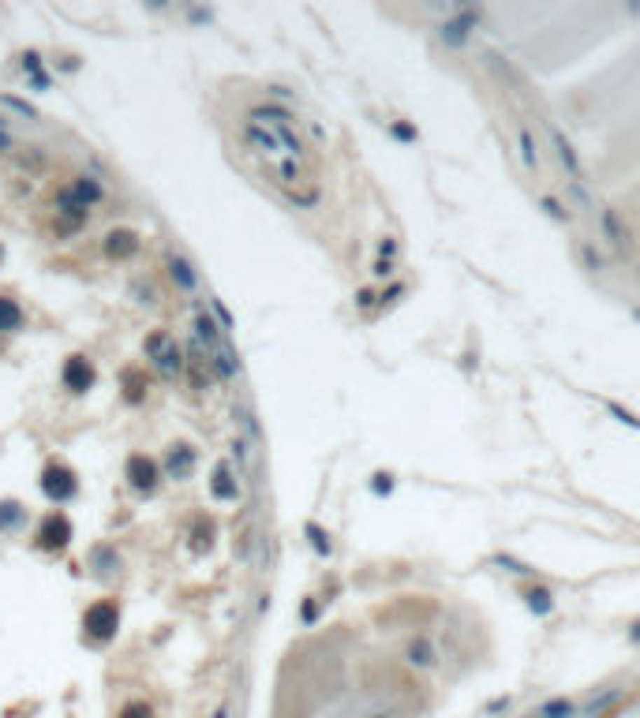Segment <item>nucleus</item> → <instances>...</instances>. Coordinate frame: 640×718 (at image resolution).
<instances>
[{
    "mask_svg": "<svg viewBox=\"0 0 640 718\" xmlns=\"http://www.w3.org/2000/svg\"><path fill=\"white\" fill-rule=\"evenodd\" d=\"M244 143L263 165L270 183L296 206L319 202V180H314V157L303 135L296 132L292 116L277 105H258L244 116Z\"/></svg>",
    "mask_w": 640,
    "mask_h": 718,
    "instance_id": "1",
    "label": "nucleus"
},
{
    "mask_svg": "<svg viewBox=\"0 0 640 718\" xmlns=\"http://www.w3.org/2000/svg\"><path fill=\"white\" fill-rule=\"evenodd\" d=\"M195 344H199L202 359L210 363V371L218 378H236L240 371V359H236L232 344H229V333L221 330V322L214 318L210 307H195Z\"/></svg>",
    "mask_w": 640,
    "mask_h": 718,
    "instance_id": "2",
    "label": "nucleus"
},
{
    "mask_svg": "<svg viewBox=\"0 0 640 718\" xmlns=\"http://www.w3.org/2000/svg\"><path fill=\"white\" fill-rule=\"evenodd\" d=\"M146 359H150V367L165 378V382H172V378H180L183 374V352H180V344H176V337L165 333V330H154L146 337Z\"/></svg>",
    "mask_w": 640,
    "mask_h": 718,
    "instance_id": "3",
    "label": "nucleus"
},
{
    "mask_svg": "<svg viewBox=\"0 0 640 718\" xmlns=\"http://www.w3.org/2000/svg\"><path fill=\"white\" fill-rule=\"evenodd\" d=\"M116 628H120V606L113 598H97L94 606H86V614H83V636L86 640L105 644V640L116 636Z\"/></svg>",
    "mask_w": 640,
    "mask_h": 718,
    "instance_id": "4",
    "label": "nucleus"
},
{
    "mask_svg": "<svg viewBox=\"0 0 640 718\" xmlns=\"http://www.w3.org/2000/svg\"><path fill=\"white\" fill-rule=\"evenodd\" d=\"M41 491H46V498H53V502H68V498H75V491H79V483H75V472L71 467H64V464H49L46 472H41Z\"/></svg>",
    "mask_w": 640,
    "mask_h": 718,
    "instance_id": "5",
    "label": "nucleus"
},
{
    "mask_svg": "<svg viewBox=\"0 0 640 718\" xmlns=\"http://www.w3.org/2000/svg\"><path fill=\"white\" fill-rule=\"evenodd\" d=\"M124 475H127V483H132V491L139 494H154L158 491V464L150 460V456L143 453H135V456H127V467H124Z\"/></svg>",
    "mask_w": 640,
    "mask_h": 718,
    "instance_id": "6",
    "label": "nucleus"
},
{
    "mask_svg": "<svg viewBox=\"0 0 640 718\" xmlns=\"http://www.w3.org/2000/svg\"><path fill=\"white\" fill-rule=\"evenodd\" d=\"M71 542V520L64 513H49L38 528V547L41 550H64Z\"/></svg>",
    "mask_w": 640,
    "mask_h": 718,
    "instance_id": "7",
    "label": "nucleus"
},
{
    "mask_svg": "<svg viewBox=\"0 0 640 718\" xmlns=\"http://www.w3.org/2000/svg\"><path fill=\"white\" fill-rule=\"evenodd\" d=\"M60 382H64V389H71V393H86V389L94 386L90 359H86V356H71L68 363H64V371H60Z\"/></svg>",
    "mask_w": 640,
    "mask_h": 718,
    "instance_id": "8",
    "label": "nucleus"
},
{
    "mask_svg": "<svg viewBox=\"0 0 640 718\" xmlns=\"http://www.w3.org/2000/svg\"><path fill=\"white\" fill-rule=\"evenodd\" d=\"M139 251V236L132 228H113L109 236H105V255L109 258H132Z\"/></svg>",
    "mask_w": 640,
    "mask_h": 718,
    "instance_id": "9",
    "label": "nucleus"
},
{
    "mask_svg": "<svg viewBox=\"0 0 640 718\" xmlns=\"http://www.w3.org/2000/svg\"><path fill=\"white\" fill-rule=\"evenodd\" d=\"M210 491H214V498H221V502H236V498H240V483H236V475H232L229 464H218V467H214Z\"/></svg>",
    "mask_w": 640,
    "mask_h": 718,
    "instance_id": "10",
    "label": "nucleus"
},
{
    "mask_svg": "<svg viewBox=\"0 0 640 718\" xmlns=\"http://www.w3.org/2000/svg\"><path fill=\"white\" fill-rule=\"evenodd\" d=\"M165 467H169V479H188L195 472V453L191 445H172L169 456H165Z\"/></svg>",
    "mask_w": 640,
    "mask_h": 718,
    "instance_id": "11",
    "label": "nucleus"
},
{
    "mask_svg": "<svg viewBox=\"0 0 640 718\" xmlns=\"http://www.w3.org/2000/svg\"><path fill=\"white\" fill-rule=\"evenodd\" d=\"M405 659H408L416 670H431V666L438 662V651H435V644H431V640H412V644L405 647Z\"/></svg>",
    "mask_w": 640,
    "mask_h": 718,
    "instance_id": "12",
    "label": "nucleus"
},
{
    "mask_svg": "<svg viewBox=\"0 0 640 718\" xmlns=\"http://www.w3.org/2000/svg\"><path fill=\"white\" fill-rule=\"evenodd\" d=\"M169 277L176 281L183 292H191L195 285H199V277H195V269H191V262H188L183 255H172V258H169Z\"/></svg>",
    "mask_w": 640,
    "mask_h": 718,
    "instance_id": "13",
    "label": "nucleus"
},
{
    "mask_svg": "<svg viewBox=\"0 0 640 718\" xmlns=\"http://www.w3.org/2000/svg\"><path fill=\"white\" fill-rule=\"evenodd\" d=\"M23 325V307L12 296H0V333H15Z\"/></svg>",
    "mask_w": 640,
    "mask_h": 718,
    "instance_id": "14",
    "label": "nucleus"
},
{
    "mask_svg": "<svg viewBox=\"0 0 640 718\" xmlns=\"http://www.w3.org/2000/svg\"><path fill=\"white\" fill-rule=\"evenodd\" d=\"M550 143H555V154L562 157V165H566V172H569L573 180H577V176H580V169H577V161H573V150H569L566 139H562L558 127H550ZM577 183H580V180H577Z\"/></svg>",
    "mask_w": 640,
    "mask_h": 718,
    "instance_id": "15",
    "label": "nucleus"
},
{
    "mask_svg": "<svg viewBox=\"0 0 640 718\" xmlns=\"http://www.w3.org/2000/svg\"><path fill=\"white\" fill-rule=\"evenodd\" d=\"M90 561L97 565V569H94L97 576H113V569H120V558H116L113 550H105V547H97V550L90 554Z\"/></svg>",
    "mask_w": 640,
    "mask_h": 718,
    "instance_id": "16",
    "label": "nucleus"
},
{
    "mask_svg": "<svg viewBox=\"0 0 640 718\" xmlns=\"http://www.w3.org/2000/svg\"><path fill=\"white\" fill-rule=\"evenodd\" d=\"M124 397H127V404H139V400L146 397V382H143V374L139 371H124Z\"/></svg>",
    "mask_w": 640,
    "mask_h": 718,
    "instance_id": "17",
    "label": "nucleus"
},
{
    "mask_svg": "<svg viewBox=\"0 0 640 718\" xmlns=\"http://www.w3.org/2000/svg\"><path fill=\"white\" fill-rule=\"evenodd\" d=\"M19 520H23V505L19 502H0V528H15Z\"/></svg>",
    "mask_w": 640,
    "mask_h": 718,
    "instance_id": "18",
    "label": "nucleus"
},
{
    "mask_svg": "<svg viewBox=\"0 0 640 718\" xmlns=\"http://www.w3.org/2000/svg\"><path fill=\"white\" fill-rule=\"evenodd\" d=\"M569 715H573V707H569L566 700H558V703H547L536 718H569Z\"/></svg>",
    "mask_w": 640,
    "mask_h": 718,
    "instance_id": "19",
    "label": "nucleus"
},
{
    "mask_svg": "<svg viewBox=\"0 0 640 718\" xmlns=\"http://www.w3.org/2000/svg\"><path fill=\"white\" fill-rule=\"evenodd\" d=\"M603 228H606V236H614V247H622V251H625V232L618 228V221L611 213H603Z\"/></svg>",
    "mask_w": 640,
    "mask_h": 718,
    "instance_id": "20",
    "label": "nucleus"
},
{
    "mask_svg": "<svg viewBox=\"0 0 640 718\" xmlns=\"http://www.w3.org/2000/svg\"><path fill=\"white\" fill-rule=\"evenodd\" d=\"M520 150H524V165H528V169H536V165H539V157H536V143H531V135H528V132H520Z\"/></svg>",
    "mask_w": 640,
    "mask_h": 718,
    "instance_id": "21",
    "label": "nucleus"
},
{
    "mask_svg": "<svg viewBox=\"0 0 640 718\" xmlns=\"http://www.w3.org/2000/svg\"><path fill=\"white\" fill-rule=\"evenodd\" d=\"M23 71H30V79H41V57L38 52H23Z\"/></svg>",
    "mask_w": 640,
    "mask_h": 718,
    "instance_id": "22",
    "label": "nucleus"
},
{
    "mask_svg": "<svg viewBox=\"0 0 640 718\" xmlns=\"http://www.w3.org/2000/svg\"><path fill=\"white\" fill-rule=\"evenodd\" d=\"M210 535H214V528L206 524V520H199V531H195V547H199V550H202V547H210Z\"/></svg>",
    "mask_w": 640,
    "mask_h": 718,
    "instance_id": "23",
    "label": "nucleus"
},
{
    "mask_svg": "<svg viewBox=\"0 0 640 718\" xmlns=\"http://www.w3.org/2000/svg\"><path fill=\"white\" fill-rule=\"evenodd\" d=\"M120 718H150V711L143 703H132V707H124V711H120Z\"/></svg>",
    "mask_w": 640,
    "mask_h": 718,
    "instance_id": "24",
    "label": "nucleus"
},
{
    "mask_svg": "<svg viewBox=\"0 0 640 718\" xmlns=\"http://www.w3.org/2000/svg\"><path fill=\"white\" fill-rule=\"evenodd\" d=\"M543 206H547V210H550V213L558 217V221H566V210H562V206H558L555 199H543Z\"/></svg>",
    "mask_w": 640,
    "mask_h": 718,
    "instance_id": "25",
    "label": "nucleus"
},
{
    "mask_svg": "<svg viewBox=\"0 0 640 718\" xmlns=\"http://www.w3.org/2000/svg\"><path fill=\"white\" fill-rule=\"evenodd\" d=\"M531 606H536V610L543 614V610H547V595H543V591H536V595H531Z\"/></svg>",
    "mask_w": 640,
    "mask_h": 718,
    "instance_id": "26",
    "label": "nucleus"
},
{
    "mask_svg": "<svg viewBox=\"0 0 640 718\" xmlns=\"http://www.w3.org/2000/svg\"><path fill=\"white\" fill-rule=\"evenodd\" d=\"M363 718H397V711H371V715H363Z\"/></svg>",
    "mask_w": 640,
    "mask_h": 718,
    "instance_id": "27",
    "label": "nucleus"
},
{
    "mask_svg": "<svg viewBox=\"0 0 640 718\" xmlns=\"http://www.w3.org/2000/svg\"><path fill=\"white\" fill-rule=\"evenodd\" d=\"M214 718H229V707H221V711H218V715H214Z\"/></svg>",
    "mask_w": 640,
    "mask_h": 718,
    "instance_id": "28",
    "label": "nucleus"
},
{
    "mask_svg": "<svg viewBox=\"0 0 640 718\" xmlns=\"http://www.w3.org/2000/svg\"><path fill=\"white\" fill-rule=\"evenodd\" d=\"M0 135H4V120H0Z\"/></svg>",
    "mask_w": 640,
    "mask_h": 718,
    "instance_id": "29",
    "label": "nucleus"
}]
</instances>
